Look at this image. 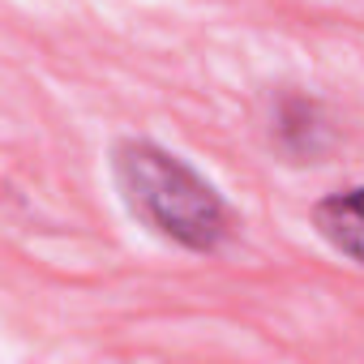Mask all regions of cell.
Returning a JSON list of instances; mask_svg holds the SVG:
<instances>
[{"instance_id": "6da1fadb", "label": "cell", "mask_w": 364, "mask_h": 364, "mask_svg": "<svg viewBox=\"0 0 364 364\" xmlns=\"http://www.w3.org/2000/svg\"><path fill=\"white\" fill-rule=\"evenodd\" d=\"M112 180L124 210L176 249L215 253L236 228L223 193L189 159L159 141H120L112 150Z\"/></svg>"}, {"instance_id": "7a4b0ae2", "label": "cell", "mask_w": 364, "mask_h": 364, "mask_svg": "<svg viewBox=\"0 0 364 364\" xmlns=\"http://www.w3.org/2000/svg\"><path fill=\"white\" fill-rule=\"evenodd\" d=\"M309 223L338 257L364 266V185H347L317 198L309 210Z\"/></svg>"}, {"instance_id": "3957f363", "label": "cell", "mask_w": 364, "mask_h": 364, "mask_svg": "<svg viewBox=\"0 0 364 364\" xmlns=\"http://www.w3.org/2000/svg\"><path fill=\"white\" fill-rule=\"evenodd\" d=\"M279 141L291 150V154H313V133H317V116H313V103L304 99H287L283 112H279V124H274Z\"/></svg>"}]
</instances>
